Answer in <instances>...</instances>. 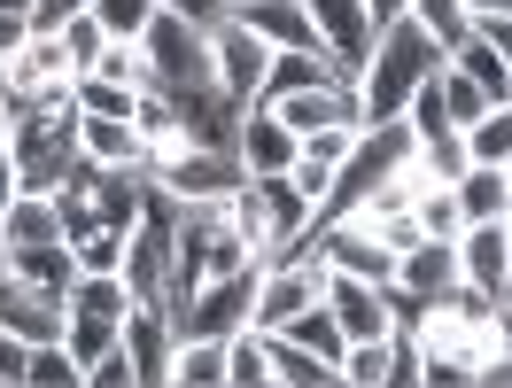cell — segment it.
<instances>
[{"instance_id":"obj_1","label":"cell","mask_w":512,"mask_h":388,"mask_svg":"<svg viewBox=\"0 0 512 388\" xmlns=\"http://www.w3.org/2000/svg\"><path fill=\"white\" fill-rule=\"evenodd\" d=\"M443 63H450V55L419 32L412 16L388 24V32H373V55H365V70H357V125H388V117H404V101H412Z\"/></svg>"},{"instance_id":"obj_2","label":"cell","mask_w":512,"mask_h":388,"mask_svg":"<svg viewBox=\"0 0 512 388\" xmlns=\"http://www.w3.org/2000/svg\"><path fill=\"white\" fill-rule=\"evenodd\" d=\"M78 86L55 101H39V109H24L16 125H8V163H16V179L32 194H63L70 171L86 163V140H78Z\"/></svg>"},{"instance_id":"obj_3","label":"cell","mask_w":512,"mask_h":388,"mask_svg":"<svg viewBox=\"0 0 512 388\" xmlns=\"http://www.w3.org/2000/svg\"><path fill=\"white\" fill-rule=\"evenodd\" d=\"M140 55H148V86H163V94H202V86H218V70H210V32L187 24V16H171V8L148 24Z\"/></svg>"},{"instance_id":"obj_4","label":"cell","mask_w":512,"mask_h":388,"mask_svg":"<svg viewBox=\"0 0 512 388\" xmlns=\"http://www.w3.org/2000/svg\"><path fill=\"white\" fill-rule=\"evenodd\" d=\"M148 179H156L171 202H225V194L241 187L249 171H241V156H233V148H202V140H187V148H179V156H163Z\"/></svg>"},{"instance_id":"obj_5","label":"cell","mask_w":512,"mask_h":388,"mask_svg":"<svg viewBox=\"0 0 512 388\" xmlns=\"http://www.w3.org/2000/svg\"><path fill=\"white\" fill-rule=\"evenodd\" d=\"M256 272H264V264H241V272H218V280H202V288H194L187 303L171 311V319H179V334H225V342H233V334L249 326Z\"/></svg>"},{"instance_id":"obj_6","label":"cell","mask_w":512,"mask_h":388,"mask_svg":"<svg viewBox=\"0 0 512 388\" xmlns=\"http://www.w3.org/2000/svg\"><path fill=\"white\" fill-rule=\"evenodd\" d=\"M233 156H241L249 179H288L295 156H303V132H295L280 109L249 101V109H241V125H233Z\"/></svg>"},{"instance_id":"obj_7","label":"cell","mask_w":512,"mask_h":388,"mask_svg":"<svg viewBox=\"0 0 512 388\" xmlns=\"http://www.w3.org/2000/svg\"><path fill=\"white\" fill-rule=\"evenodd\" d=\"M210 70H218V94L241 101L249 109L256 94H264V70H272V47L241 24V16H225V24H210Z\"/></svg>"},{"instance_id":"obj_8","label":"cell","mask_w":512,"mask_h":388,"mask_svg":"<svg viewBox=\"0 0 512 388\" xmlns=\"http://www.w3.org/2000/svg\"><path fill=\"white\" fill-rule=\"evenodd\" d=\"M125 350H132L140 388H171V357H179V319H171V303H132L125 311Z\"/></svg>"},{"instance_id":"obj_9","label":"cell","mask_w":512,"mask_h":388,"mask_svg":"<svg viewBox=\"0 0 512 388\" xmlns=\"http://www.w3.org/2000/svg\"><path fill=\"white\" fill-rule=\"evenodd\" d=\"M326 311L342 319L350 342H381V334H396V295L373 288V280H350V272H334V264H326Z\"/></svg>"},{"instance_id":"obj_10","label":"cell","mask_w":512,"mask_h":388,"mask_svg":"<svg viewBox=\"0 0 512 388\" xmlns=\"http://www.w3.org/2000/svg\"><path fill=\"white\" fill-rule=\"evenodd\" d=\"M233 16H241L272 55H326V39H319V24H311L303 0H241Z\"/></svg>"},{"instance_id":"obj_11","label":"cell","mask_w":512,"mask_h":388,"mask_svg":"<svg viewBox=\"0 0 512 388\" xmlns=\"http://www.w3.org/2000/svg\"><path fill=\"white\" fill-rule=\"evenodd\" d=\"M303 8H311V24H319L326 55H334V70H342V78H357V70H365V55H373L365 0H303Z\"/></svg>"},{"instance_id":"obj_12","label":"cell","mask_w":512,"mask_h":388,"mask_svg":"<svg viewBox=\"0 0 512 388\" xmlns=\"http://www.w3.org/2000/svg\"><path fill=\"white\" fill-rule=\"evenodd\" d=\"M78 140H86V163H109V171H148V140L132 117H78Z\"/></svg>"},{"instance_id":"obj_13","label":"cell","mask_w":512,"mask_h":388,"mask_svg":"<svg viewBox=\"0 0 512 388\" xmlns=\"http://www.w3.org/2000/svg\"><path fill=\"white\" fill-rule=\"evenodd\" d=\"M458 280L505 303V218H497V226H466V233H458Z\"/></svg>"},{"instance_id":"obj_14","label":"cell","mask_w":512,"mask_h":388,"mask_svg":"<svg viewBox=\"0 0 512 388\" xmlns=\"http://www.w3.org/2000/svg\"><path fill=\"white\" fill-rule=\"evenodd\" d=\"M450 194H458V218H466V226H497V218L512 210L505 163H466V171L450 179Z\"/></svg>"},{"instance_id":"obj_15","label":"cell","mask_w":512,"mask_h":388,"mask_svg":"<svg viewBox=\"0 0 512 388\" xmlns=\"http://www.w3.org/2000/svg\"><path fill=\"white\" fill-rule=\"evenodd\" d=\"M264 357H272V388H342V365L288 342V334H264Z\"/></svg>"},{"instance_id":"obj_16","label":"cell","mask_w":512,"mask_h":388,"mask_svg":"<svg viewBox=\"0 0 512 388\" xmlns=\"http://www.w3.org/2000/svg\"><path fill=\"white\" fill-rule=\"evenodd\" d=\"M8 264H16V280H32V288H47V295H70V280H78L70 241H16Z\"/></svg>"},{"instance_id":"obj_17","label":"cell","mask_w":512,"mask_h":388,"mask_svg":"<svg viewBox=\"0 0 512 388\" xmlns=\"http://www.w3.org/2000/svg\"><path fill=\"white\" fill-rule=\"evenodd\" d=\"M171 388H225V334H179Z\"/></svg>"},{"instance_id":"obj_18","label":"cell","mask_w":512,"mask_h":388,"mask_svg":"<svg viewBox=\"0 0 512 388\" xmlns=\"http://www.w3.org/2000/svg\"><path fill=\"white\" fill-rule=\"evenodd\" d=\"M63 342H70L78 365H94L101 350L125 342V311H78V303H70V311H63Z\"/></svg>"},{"instance_id":"obj_19","label":"cell","mask_w":512,"mask_h":388,"mask_svg":"<svg viewBox=\"0 0 512 388\" xmlns=\"http://www.w3.org/2000/svg\"><path fill=\"white\" fill-rule=\"evenodd\" d=\"M0 241H8V249H16V241H63V202L24 187L8 202V233H0Z\"/></svg>"},{"instance_id":"obj_20","label":"cell","mask_w":512,"mask_h":388,"mask_svg":"<svg viewBox=\"0 0 512 388\" xmlns=\"http://www.w3.org/2000/svg\"><path fill=\"white\" fill-rule=\"evenodd\" d=\"M272 334H288V342H303V350H319V357H334V365H342V350H350V334H342V319L326 311V295H319V303H303V311H295L288 326H272Z\"/></svg>"},{"instance_id":"obj_21","label":"cell","mask_w":512,"mask_h":388,"mask_svg":"<svg viewBox=\"0 0 512 388\" xmlns=\"http://www.w3.org/2000/svg\"><path fill=\"white\" fill-rule=\"evenodd\" d=\"M412 24L435 39L443 55H458V47L474 39V8H466V0H412Z\"/></svg>"},{"instance_id":"obj_22","label":"cell","mask_w":512,"mask_h":388,"mask_svg":"<svg viewBox=\"0 0 512 388\" xmlns=\"http://www.w3.org/2000/svg\"><path fill=\"white\" fill-rule=\"evenodd\" d=\"M450 63L466 70V78H474L489 101H512V70H505V55H497V39H481V32H474L458 55H450Z\"/></svg>"},{"instance_id":"obj_23","label":"cell","mask_w":512,"mask_h":388,"mask_svg":"<svg viewBox=\"0 0 512 388\" xmlns=\"http://www.w3.org/2000/svg\"><path fill=\"white\" fill-rule=\"evenodd\" d=\"M225 388H272V357H264V334L241 326L225 342Z\"/></svg>"},{"instance_id":"obj_24","label":"cell","mask_w":512,"mask_h":388,"mask_svg":"<svg viewBox=\"0 0 512 388\" xmlns=\"http://www.w3.org/2000/svg\"><path fill=\"white\" fill-rule=\"evenodd\" d=\"M466 156H474V163H505L512 156V101L481 109L474 125H466Z\"/></svg>"},{"instance_id":"obj_25","label":"cell","mask_w":512,"mask_h":388,"mask_svg":"<svg viewBox=\"0 0 512 388\" xmlns=\"http://www.w3.org/2000/svg\"><path fill=\"white\" fill-rule=\"evenodd\" d=\"M32 388H86V365L70 357V342L55 334V342H32V373H24Z\"/></svg>"},{"instance_id":"obj_26","label":"cell","mask_w":512,"mask_h":388,"mask_svg":"<svg viewBox=\"0 0 512 388\" xmlns=\"http://www.w3.org/2000/svg\"><path fill=\"white\" fill-rule=\"evenodd\" d=\"M86 78H109V86H132V94H148V55H140V39H109L94 55Z\"/></svg>"},{"instance_id":"obj_27","label":"cell","mask_w":512,"mask_h":388,"mask_svg":"<svg viewBox=\"0 0 512 388\" xmlns=\"http://www.w3.org/2000/svg\"><path fill=\"white\" fill-rule=\"evenodd\" d=\"M70 257H78V272H125V226L70 233Z\"/></svg>"},{"instance_id":"obj_28","label":"cell","mask_w":512,"mask_h":388,"mask_svg":"<svg viewBox=\"0 0 512 388\" xmlns=\"http://www.w3.org/2000/svg\"><path fill=\"white\" fill-rule=\"evenodd\" d=\"M412 210H419V226L435 233V241H458V233H466V218H458V194H450L443 179H419Z\"/></svg>"},{"instance_id":"obj_29","label":"cell","mask_w":512,"mask_h":388,"mask_svg":"<svg viewBox=\"0 0 512 388\" xmlns=\"http://www.w3.org/2000/svg\"><path fill=\"white\" fill-rule=\"evenodd\" d=\"M435 86H443V117H450V125H458V132L474 125L481 109H497V101L481 94V86H474V78H466V70H458V63H443V78H435Z\"/></svg>"},{"instance_id":"obj_30","label":"cell","mask_w":512,"mask_h":388,"mask_svg":"<svg viewBox=\"0 0 512 388\" xmlns=\"http://www.w3.org/2000/svg\"><path fill=\"white\" fill-rule=\"evenodd\" d=\"M101 32L109 39H148V24L163 16V0H94Z\"/></svg>"},{"instance_id":"obj_31","label":"cell","mask_w":512,"mask_h":388,"mask_svg":"<svg viewBox=\"0 0 512 388\" xmlns=\"http://www.w3.org/2000/svg\"><path fill=\"white\" fill-rule=\"evenodd\" d=\"M388 334L381 342H350V350H342V388H388Z\"/></svg>"},{"instance_id":"obj_32","label":"cell","mask_w":512,"mask_h":388,"mask_svg":"<svg viewBox=\"0 0 512 388\" xmlns=\"http://www.w3.org/2000/svg\"><path fill=\"white\" fill-rule=\"evenodd\" d=\"M55 32H63V47H70V70H78V78H86V70H94V55L109 47V32H101V16H94V8H86V16H63Z\"/></svg>"},{"instance_id":"obj_33","label":"cell","mask_w":512,"mask_h":388,"mask_svg":"<svg viewBox=\"0 0 512 388\" xmlns=\"http://www.w3.org/2000/svg\"><path fill=\"white\" fill-rule=\"evenodd\" d=\"M357 132H365V125H350V117H342V125L303 132V163H326V171H342V156L357 148Z\"/></svg>"},{"instance_id":"obj_34","label":"cell","mask_w":512,"mask_h":388,"mask_svg":"<svg viewBox=\"0 0 512 388\" xmlns=\"http://www.w3.org/2000/svg\"><path fill=\"white\" fill-rule=\"evenodd\" d=\"M435 78H443V70H435ZM435 78H427V86H419V94L404 101V125H412L419 140H435V132H458V125L443 117V86H435Z\"/></svg>"},{"instance_id":"obj_35","label":"cell","mask_w":512,"mask_h":388,"mask_svg":"<svg viewBox=\"0 0 512 388\" xmlns=\"http://www.w3.org/2000/svg\"><path fill=\"white\" fill-rule=\"evenodd\" d=\"M78 109H94V117H132L140 94H132V86H109V78H78Z\"/></svg>"},{"instance_id":"obj_36","label":"cell","mask_w":512,"mask_h":388,"mask_svg":"<svg viewBox=\"0 0 512 388\" xmlns=\"http://www.w3.org/2000/svg\"><path fill=\"white\" fill-rule=\"evenodd\" d=\"M86 388H140V373H132V350L117 342V350H101L94 365H86Z\"/></svg>"},{"instance_id":"obj_37","label":"cell","mask_w":512,"mask_h":388,"mask_svg":"<svg viewBox=\"0 0 512 388\" xmlns=\"http://www.w3.org/2000/svg\"><path fill=\"white\" fill-rule=\"evenodd\" d=\"M24 373H32V342L0 326V388H24Z\"/></svg>"},{"instance_id":"obj_38","label":"cell","mask_w":512,"mask_h":388,"mask_svg":"<svg viewBox=\"0 0 512 388\" xmlns=\"http://www.w3.org/2000/svg\"><path fill=\"white\" fill-rule=\"evenodd\" d=\"M163 8H171V16H187V24H202V32L233 16V0H163Z\"/></svg>"},{"instance_id":"obj_39","label":"cell","mask_w":512,"mask_h":388,"mask_svg":"<svg viewBox=\"0 0 512 388\" xmlns=\"http://www.w3.org/2000/svg\"><path fill=\"white\" fill-rule=\"evenodd\" d=\"M86 8H94V0H32V24H39V32H55L63 16H86Z\"/></svg>"},{"instance_id":"obj_40","label":"cell","mask_w":512,"mask_h":388,"mask_svg":"<svg viewBox=\"0 0 512 388\" xmlns=\"http://www.w3.org/2000/svg\"><path fill=\"white\" fill-rule=\"evenodd\" d=\"M404 16H412V0H365V24H373V32L404 24Z\"/></svg>"},{"instance_id":"obj_41","label":"cell","mask_w":512,"mask_h":388,"mask_svg":"<svg viewBox=\"0 0 512 388\" xmlns=\"http://www.w3.org/2000/svg\"><path fill=\"white\" fill-rule=\"evenodd\" d=\"M474 16H512V0H466Z\"/></svg>"},{"instance_id":"obj_42","label":"cell","mask_w":512,"mask_h":388,"mask_svg":"<svg viewBox=\"0 0 512 388\" xmlns=\"http://www.w3.org/2000/svg\"><path fill=\"white\" fill-rule=\"evenodd\" d=\"M505 303H512V210H505Z\"/></svg>"},{"instance_id":"obj_43","label":"cell","mask_w":512,"mask_h":388,"mask_svg":"<svg viewBox=\"0 0 512 388\" xmlns=\"http://www.w3.org/2000/svg\"><path fill=\"white\" fill-rule=\"evenodd\" d=\"M16 125V101H8V78H0V132Z\"/></svg>"},{"instance_id":"obj_44","label":"cell","mask_w":512,"mask_h":388,"mask_svg":"<svg viewBox=\"0 0 512 388\" xmlns=\"http://www.w3.org/2000/svg\"><path fill=\"white\" fill-rule=\"evenodd\" d=\"M0 16H32V0H0Z\"/></svg>"},{"instance_id":"obj_45","label":"cell","mask_w":512,"mask_h":388,"mask_svg":"<svg viewBox=\"0 0 512 388\" xmlns=\"http://www.w3.org/2000/svg\"><path fill=\"white\" fill-rule=\"evenodd\" d=\"M505 187H512V156H505Z\"/></svg>"},{"instance_id":"obj_46","label":"cell","mask_w":512,"mask_h":388,"mask_svg":"<svg viewBox=\"0 0 512 388\" xmlns=\"http://www.w3.org/2000/svg\"><path fill=\"white\" fill-rule=\"evenodd\" d=\"M505 319H512V303H505Z\"/></svg>"},{"instance_id":"obj_47","label":"cell","mask_w":512,"mask_h":388,"mask_svg":"<svg viewBox=\"0 0 512 388\" xmlns=\"http://www.w3.org/2000/svg\"><path fill=\"white\" fill-rule=\"evenodd\" d=\"M233 8H241V0H233Z\"/></svg>"},{"instance_id":"obj_48","label":"cell","mask_w":512,"mask_h":388,"mask_svg":"<svg viewBox=\"0 0 512 388\" xmlns=\"http://www.w3.org/2000/svg\"><path fill=\"white\" fill-rule=\"evenodd\" d=\"M505 326H512V319H505Z\"/></svg>"}]
</instances>
